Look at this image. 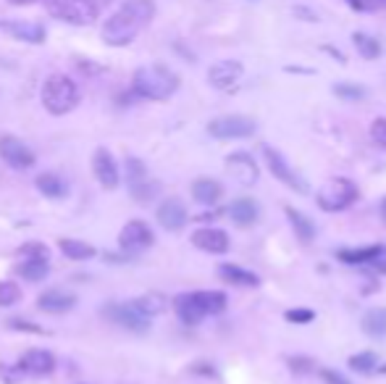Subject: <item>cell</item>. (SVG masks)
<instances>
[{
	"label": "cell",
	"instance_id": "15",
	"mask_svg": "<svg viewBox=\"0 0 386 384\" xmlns=\"http://www.w3.org/2000/svg\"><path fill=\"white\" fill-rule=\"evenodd\" d=\"M158 224L168 232H179L184 224H187V208L179 198H168L158 206Z\"/></svg>",
	"mask_w": 386,
	"mask_h": 384
},
{
	"label": "cell",
	"instance_id": "18",
	"mask_svg": "<svg viewBox=\"0 0 386 384\" xmlns=\"http://www.w3.org/2000/svg\"><path fill=\"white\" fill-rule=\"evenodd\" d=\"M37 306H40V311H45V314L58 316L77 306V297L71 295V292H66V289H48V292H43V295L37 297Z\"/></svg>",
	"mask_w": 386,
	"mask_h": 384
},
{
	"label": "cell",
	"instance_id": "31",
	"mask_svg": "<svg viewBox=\"0 0 386 384\" xmlns=\"http://www.w3.org/2000/svg\"><path fill=\"white\" fill-rule=\"evenodd\" d=\"M352 43H355V48H358V53H360L363 58H368V61H373V58L381 55V45H378V40L365 35V32H355Z\"/></svg>",
	"mask_w": 386,
	"mask_h": 384
},
{
	"label": "cell",
	"instance_id": "41",
	"mask_svg": "<svg viewBox=\"0 0 386 384\" xmlns=\"http://www.w3.org/2000/svg\"><path fill=\"white\" fill-rule=\"evenodd\" d=\"M90 3H92V9L97 11V14H100V11H103L105 6H111L113 0H90Z\"/></svg>",
	"mask_w": 386,
	"mask_h": 384
},
{
	"label": "cell",
	"instance_id": "45",
	"mask_svg": "<svg viewBox=\"0 0 386 384\" xmlns=\"http://www.w3.org/2000/svg\"><path fill=\"white\" fill-rule=\"evenodd\" d=\"M376 371L378 374H386V366H376Z\"/></svg>",
	"mask_w": 386,
	"mask_h": 384
},
{
	"label": "cell",
	"instance_id": "1",
	"mask_svg": "<svg viewBox=\"0 0 386 384\" xmlns=\"http://www.w3.org/2000/svg\"><path fill=\"white\" fill-rule=\"evenodd\" d=\"M155 16L153 0H127L103 26V40L113 48H124L145 29Z\"/></svg>",
	"mask_w": 386,
	"mask_h": 384
},
{
	"label": "cell",
	"instance_id": "20",
	"mask_svg": "<svg viewBox=\"0 0 386 384\" xmlns=\"http://www.w3.org/2000/svg\"><path fill=\"white\" fill-rule=\"evenodd\" d=\"M0 29H6L16 40H24V43L32 45L45 43V26L35 24V21H6V24H0Z\"/></svg>",
	"mask_w": 386,
	"mask_h": 384
},
{
	"label": "cell",
	"instance_id": "39",
	"mask_svg": "<svg viewBox=\"0 0 386 384\" xmlns=\"http://www.w3.org/2000/svg\"><path fill=\"white\" fill-rule=\"evenodd\" d=\"M289 363H292L294 371H310L313 368V361L310 358H289Z\"/></svg>",
	"mask_w": 386,
	"mask_h": 384
},
{
	"label": "cell",
	"instance_id": "38",
	"mask_svg": "<svg viewBox=\"0 0 386 384\" xmlns=\"http://www.w3.org/2000/svg\"><path fill=\"white\" fill-rule=\"evenodd\" d=\"M321 376H323V382H326V384H350L344 376H339L336 371H328V368H323V371H321Z\"/></svg>",
	"mask_w": 386,
	"mask_h": 384
},
{
	"label": "cell",
	"instance_id": "36",
	"mask_svg": "<svg viewBox=\"0 0 386 384\" xmlns=\"http://www.w3.org/2000/svg\"><path fill=\"white\" fill-rule=\"evenodd\" d=\"M313 319H316V314L310 308H292V311H286V321L292 324H308Z\"/></svg>",
	"mask_w": 386,
	"mask_h": 384
},
{
	"label": "cell",
	"instance_id": "34",
	"mask_svg": "<svg viewBox=\"0 0 386 384\" xmlns=\"http://www.w3.org/2000/svg\"><path fill=\"white\" fill-rule=\"evenodd\" d=\"M334 95L342 97V100H363L365 87L363 85H352V82H339V85H334Z\"/></svg>",
	"mask_w": 386,
	"mask_h": 384
},
{
	"label": "cell",
	"instance_id": "14",
	"mask_svg": "<svg viewBox=\"0 0 386 384\" xmlns=\"http://www.w3.org/2000/svg\"><path fill=\"white\" fill-rule=\"evenodd\" d=\"M92 171L97 176V182L103 184L105 190H116L119 187V166L113 156L105 148H97L92 156Z\"/></svg>",
	"mask_w": 386,
	"mask_h": 384
},
{
	"label": "cell",
	"instance_id": "4",
	"mask_svg": "<svg viewBox=\"0 0 386 384\" xmlns=\"http://www.w3.org/2000/svg\"><path fill=\"white\" fill-rule=\"evenodd\" d=\"M318 208L326 210V213H339V210L350 208L352 203L358 201V187L344 179V176H336L331 182H326L321 190H318Z\"/></svg>",
	"mask_w": 386,
	"mask_h": 384
},
{
	"label": "cell",
	"instance_id": "24",
	"mask_svg": "<svg viewBox=\"0 0 386 384\" xmlns=\"http://www.w3.org/2000/svg\"><path fill=\"white\" fill-rule=\"evenodd\" d=\"M223 195V187L215 179H198V182L192 184V198L203 206H215V203L221 201Z\"/></svg>",
	"mask_w": 386,
	"mask_h": 384
},
{
	"label": "cell",
	"instance_id": "13",
	"mask_svg": "<svg viewBox=\"0 0 386 384\" xmlns=\"http://www.w3.org/2000/svg\"><path fill=\"white\" fill-rule=\"evenodd\" d=\"M242 74H245V66H242L240 61H218L210 66V71H208V82H210L215 90L229 92V90L237 87V82L242 79Z\"/></svg>",
	"mask_w": 386,
	"mask_h": 384
},
{
	"label": "cell",
	"instance_id": "27",
	"mask_svg": "<svg viewBox=\"0 0 386 384\" xmlns=\"http://www.w3.org/2000/svg\"><path fill=\"white\" fill-rule=\"evenodd\" d=\"M195 300L200 303V308H203V314L205 316L221 314L223 308H226V295L218 292V289H203V292H195Z\"/></svg>",
	"mask_w": 386,
	"mask_h": 384
},
{
	"label": "cell",
	"instance_id": "43",
	"mask_svg": "<svg viewBox=\"0 0 386 384\" xmlns=\"http://www.w3.org/2000/svg\"><path fill=\"white\" fill-rule=\"evenodd\" d=\"M11 6H29V3H35V0H9Z\"/></svg>",
	"mask_w": 386,
	"mask_h": 384
},
{
	"label": "cell",
	"instance_id": "8",
	"mask_svg": "<svg viewBox=\"0 0 386 384\" xmlns=\"http://www.w3.org/2000/svg\"><path fill=\"white\" fill-rule=\"evenodd\" d=\"M18 253L24 255V261L16 263V274L24 277L26 282H40L50 274V263H48V250L40 245H26Z\"/></svg>",
	"mask_w": 386,
	"mask_h": 384
},
{
	"label": "cell",
	"instance_id": "12",
	"mask_svg": "<svg viewBox=\"0 0 386 384\" xmlns=\"http://www.w3.org/2000/svg\"><path fill=\"white\" fill-rule=\"evenodd\" d=\"M153 240H155L153 229L147 227L145 221H129L119 235V242L127 253H142V250H147L153 245Z\"/></svg>",
	"mask_w": 386,
	"mask_h": 384
},
{
	"label": "cell",
	"instance_id": "3",
	"mask_svg": "<svg viewBox=\"0 0 386 384\" xmlns=\"http://www.w3.org/2000/svg\"><path fill=\"white\" fill-rule=\"evenodd\" d=\"M79 103V87L74 79L66 74H53L43 87V105L48 108V114L63 116L74 111Z\"/></svg>",
	"mask_w": 386,
	"mask_h": 384
},
{
	"label": "cell",
	"instance_id": "40",
	"mask_svg": "<svg viewBox=\"0 0 386 384\" xmlns=\"http://www.w3.org/2000/svg\"><path fill=\"white\" fill-rule=\"evenodd\" d=\"M11 329H24V332H43V329L32 326L29 321H11Z\"/></svg>",
	"mask_w": 386,
	"mask_h": 384
},
{
	"label": "cell",
	"instance_id": "26",
	"mask_svg": "<svg viewBox=\"0 0 386 384\" xmlns=\"http://www.w3.org/2000/svg\"><path fill=\"white\" fill-rule=\"evenodd\" d=\"M286 218H289V224H292L294 235H297L300 242L310 245L316 240V227H313V221L305 213H300L297 208H286Z\"/></svg>",
	"mask_w": 386,
	"mask_h": 384
},
{
	"label": "cell",
	"instance_id": "28",
	"mask_svg": "<svg viewBox=\"0 0 386 384\" xmlns=\"http://www.w3.org/2000/svg\"><path fill=\"white\" fill-rule=\"evenodd\" d=\"M58 247H60V253L66 255V258H71V261H87V258H92L95 255L92 245L82 242V240H71V237L60 240Z\"/></svg>",
	"mask_w": 386,
	"mask_h": 384
},
{
	"label": "cell",
	"instance_id": "30",
	"mask_svg": "<svg viewBox=\"0 0 386 384\" xmlns=\"http://www.w3.org/2000/svg\"><path fill=\"white\" fill-rule=\"evenodd\" d=\"M363 332L370 337H384L386 334V308H370L363 316Z\"/></svg>",
	"mask_w": 386,
	"mask_h": 384
},
{
	"label": "cell",
	"instance_id": "23",
	"mask_svg": "<svg viewBox=\"0 0 386 384\" xmlns=\"http://www.w3.org/2000/svg\"><path fill=\"white\" fill-rule=\"evenodd\" d=\"M218 277L223 282H232V284H240V287H257L260 279H257V274L247 269H240V266H234V263H223L218 266Z\"/></svg>",
	"mask_w": 386,
	"mask_h": 384
},
{
	"label": "cell",
	"instance_id": "16",
	"mask_svg": "<svg viewBox=\"0 0 386 384\" xmlns=\"http://www.w3.org/2000/svg\"><path fill=\"white\" fill-rule=\"evenodd\" d=\"M192 245L200 247V250H205V253H213V255H221L229 250V235L223 232V229H198L195 235H192Z\"/></svg>",
	"mask_w": 386,
	"mask_h": 384
},
{
	"label": "cell",
	"instance_id": "7",
	"mask_svg": "<svg viewBox=\"0 0 386 384\" xmlns=\"http://www.w3.org/2000/svg\"><path fill=\"white\" fill-rule=\"evenodd\" d=\"M103 316L111 319L113 324L124 326V329H129V332H147V329H150V321H153L150 316H145L134 306V300H132V303H113V306L103 308Z\"/></svg>",
	"mask_w": 386,
	"mask_h": 384
},
{
	"label": "cell",
	"instance_id": "22",
	"mask_svg": "<svg viewBox=\"0 0 386 384\" xmlns=\"http://www.w3.org/2000/svg\"><path fill=\"white\" fill-rule=\"evenodd\" d=\"M381 255H386V247L370 245V247H355V250H339V261L352 263V266H370L381 261Z\"/></svg>",
	"mask_w": 386,
	"mask_h": 384
},
{
	"label": "cell",
	"instance_id": "10",
	"mask_svg": "<svg viewBox=\"0 0 386 384\" xmlns=\"http://www.w3.org/2000/svg\"><path fill=\"white\" fill-rule=\"evenodd\" d=\"M0 156H3V161H6L9 166L18 169V171L35 166V153H32V148L24 145V142L18 140V137H14V134H3V137H0Z\"/></svg>",
	"mask_w": 386,
	"mask_h": 384
},
{
	"label": "cell",
	"instance_id": "44",
	"mask_svg": "<svg viewBox=\"0 0 386 384\" xmlns=\"http://www.w3.org/2000/svg\"><path fill=\"white\" fill-rule=\"evenodd\" d=\"M381 216H384V221H386V201L381 203Z\"/></svg>",
	"mask_w": 386,
	"mask_h": 384
},
{
	"label": "cell",
	"instance_id": "19",
	"mask_svg": "<svg viewBox=\"0 0 386 384\" xmlns=\"http://www.w3.org/2000/svg\"><path fill=\"white\" fill-rule=\"evenodd\" d=\"M18 368L21 371H29V374H50L53 368H55V358H53V353L48 350H26L21 361H18Z\"/></svg>",
	"mask_w": 386,
	"mask_h": 384
},
{
	"label": "cell",
	"instance_id": "25",
	"mask_svg": "<svg viewBox=\"0 0 386 384\" xmlns=\"http://www.w3.org/2000/svg\"><path fill=\"white\" fill-rule=\"evenodd\" d=\"M229 216L237 227H252L257 221V206L255 201H250V198H240L237 203H232V208H229Z\"/></svg>",
	"mask_w": 386,
	"mask_h": 384
},
{
	"label": "cell",
	"instance_id": "37",
	"mask_svg": "<svg viewBox=\"0 0 386 384\" xmlns=\"http://www.w3.org/2000/svg\"><path fill=\"white\" fill-rule=\"evenodd\" d=\"M370 134H373V140H376L378 145H384V148H386V119H376V122H373V129H370Z\"/></svg>",
	"mask_w": 386,
	"mask_h": 384
},
{
	"label": "cell",
	"instance_id": "5",
	"mask_svg": "<svg viewBox=\"0 0 386 384\" xmlns=\"http://www.w3.org/2000/svg\"><path fill=\"white\" fill-rule=\"evenodd\" d=\"M45 11L50 16L60 18V21H69V24H92L97 18V11L92 9L90 0H43Z\"/></svg>",
	"mask_w": 386,
	"mask_h": 384
},
{
	"label": "cell",
	"instance_id": "32",
	"mask_svg": "<svg viewBox=\"0 0 386 384\" xmlns=\"http://www.w3.org/2000/svg\"><path fill=\"white\" fill-rule=\"evenodd\" d=\"M134 306L142 311L145 316H158V314H163L166 311V300H163V295H158V292H150V295H142V297H137L134 300Z\"/></svg>",
	"mask_w": 386,
	"mask_h": 384
},
{
	"label": "cell",
	"instance_id": "46",
	"mask_svg": "<svg viewBox=\"0 0 386 384\" xmlns=\"http://www.w3.org/2000/svg\"><path fill=\"white\" fill-rule=\"evenodd\" d=\"M381 3H384V6H386V0H381Z\"/></svg>",
	"mask_w": 386,
	"mask_h": 384
},
{
	"label": "cell",
	"instance_id": "21",
	"mask_svg": "<svg viewBox=\"0 0 386 384\" xmlns=\"http://www.w3.org/2000/svg\"><path fill=\"white\" fill-rule=\"evenodd\" d=\"M173 311H176V316H179L184 324H189V326H195V324H200L205 319L200 303L195 300V292H184V295L176 297V300H173Z\"/></svg>",
	"mask_w": 386,
	"mask_h": 384
},
{
	"label": "cell",
	"instance_id": "2",
	"mask_svg": "<svg viewBox=\"0 0 386 384\" xmlns=\"http://www.w3.org/2000/svg\"><path fill=\"white\" fill-rule=\"evenodd\" d=\"M132 87L139 97H147V100H168L179 90V77L168 66L153 63V66L137 69V74L132 79Z\"/></svg>",
	"mask_w": 386,
	"mask_h": 384
},
{
	"label": "cell",
	"instance_id": "29",
	"mask_svg": "<svg viewBox=\"0 0 386 384\" xmlns=\"http://www.w3.org/2000/svg\"><path fill=\"white\" fill-rule=\"evenodd\" d=\"M37 190L43 192L45 198L60 201V198L66 195V182H63L58 174H40L37 176Z\"/></svg>",
	"mask_w": 386,
	"mask_h": 384
},
{
	"label": "cell",
	"instance_id": "6",
	"mask_svg": "<svg viewBox=\"0 0 386 384\" xmlns=\"http://www.w3.org/2000/svg\"><path fill=\"white\" fill-rule=\"evenodd\" d=\"M127 176H129V190H132V195H134L137 203L155 201V195L161 192V184L150 179L147 166L139 158H129L127 161Z\"/></svg>",
	"mask_w": 386,
	"mask_h": 384
},
{
	"label": "cell",
	"instance_id": "35",
	"mask_svg": "<svg viewBox=\"0 0 386 384\" xmlns=\"http://www.w3.org/2000/svg\"><path fill=\"white\" fill-rule=\"evenodd\" d=\"M18 297H21V289L16 282H0V306H14L18 303Z\"/></svg>",
	"mask_w": 386,
	"mask_h": 384
},
{
	"label": "cell",
	"instance_id": "17",
	"mask_svg": "<svg viewBox=\"0 0 386 384\" xmlns=\"http://www.w3.org/2000/svg\"><path fill=\"white\" fill-rule=\"evenodd\" d=\"M226 169H229V174L237 179L240 184H255L257 182V164L252 161L250 153H232V156L226 158Z\"/></svg>",
	"mask_w": 386,
	"mask_h": 384
},
{
	"label": "cell",
	"instance_id": "33",
	"mask_svg": "<svg viewBox=\"0 0 386 384\" xmlns=\"http://www.w3.org/2000/svg\"><path fill=\"white\" fill-rule=\"evenodd\" d=\"M376 366H378V361L373 353H358V356L350 358V368L358 371V374H370V371H376Z\"/></svg>",
	"mask_w": 386,
	"mask_h": 384
},
{
	"label": "cell",
	"instance_id": "42",
	"mask_svg": "<svg viewBox=\"0 0 386 384\" xmlns=\"http://www.w3.org/2000/svg\"><path fill=\"white\" fill-rule=\"evenodd\" d=\"M355 9H360V11H368L370 9V3H365V0H350Z\"/></svg>",
	"mask_w": 386,
	"mask_h": 384
},
{
	"label": "cell",
	"instance_id": "9",
	"mask_svg": "<svg viewBox=\"0 0 386 384\" xmlns=\"http://www.w3.org/2000/svg\"><path fill=\"white\" fill-rule=\"evenodd\" d=\"M208 134L215 140H242L255 134V122L250 116H221L208 124Z\"/></svg>",
	"mask_w": 386,
	"mask_h": 384
},
{
	"label": "cell",
	"instance_id": "11",
	"mask_svg": "<svg viewBox=\"0 0 386 384\" xmlns=\"http://www.w3.org/2000/svg\"><path fill=\"white\" fill-rule=\"evenodd\" d=\"M260 153L266 156L268 169H271V174H274L279 182L286 184V187H289V190H294V192H308V184L302 182L300 176L286 166V161L282 158V153H279V150H274L271 145H263V148H260Z\"/></svg>",
	"mask_w": 386,
	"mask_h": 384
}]
</instances>
